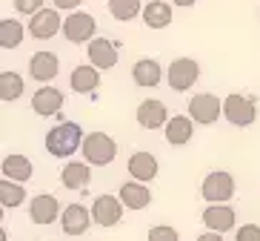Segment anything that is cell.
Listing matches in <instances>:
<instances>
[{
    "instance_id": "5bb4252c",
    "label": "cell",
    "mask_w": 260,
    "mask_h": 241,
    "mask_svg": "<svg viewBox=\"0 0 260 241\" xmlns=\"http://www.w3.org/2000/svg\"><path fill=\"white\" fill-rule=\"evenodd\" d=\"M157 172H160V164H157V158L152 155V152H132L129 158V175L132 181H140V184H149V181L157 178Z\"/></svg>"
},
{
    "instance_id": "e0dca14e",
    "label": "cell",
    "mask_w": 260,
    "mask_h": 241,
    "mask_svg": "<svg viewBox=\"0 0 260 241\" xmlns=\"http://www.w3.org/2000/svg\"><path fill=\"white\" fill-rule=\"evenodd\" d=\"M60 181H63V187L66 190H75V193L86 190L89 184H92V164L69 161L66 167H63V172H60Z\"/></svg>"
},
{
    "instance_id": "836d02e7",
    "label": "cell",
    "mask_w": 260,
    "mask_h": 241,
    "mask_svg": "<svg viewBox=\"0 0 260 241\" xmlns=\"http://www.w3.org/2000/svg\"><path fill=\"white\" fill-rule=\"evenodd\" d=\"M172 3H175V6H194L198 0H172Z\"/></svg>"
},
{
    "instance_id": "6da1fadb",
    "label": "cell",
    "mask_w": 260,
    "mask_h": 241,
    "mask_svg": "<svg viewBox=\"0 0 260 241\" xmlns=\"http://www.w3.org/2000/svg\"><path fill=\"white\" fill-rule=\"evenodd\" d=\"M83 126L75 124V121H63L46 132V149L54 158H69L83 147Z\"/></svg>"
},
{
    "instance_id": "7c38bea8",
    "label": "cell",
    "mask_w": 260,
    "mask_h": 241,
    "mask_svg": "<svg viewBox=\"0 0 260 241\" xmlns=\"http://www.w3.org/2000/svg\"><path fill=\"white\" fill-rule=\"evenodd\" d=\"M203 224L212 233H229L237 224V212L232 210L229 204H209L203 210Z\"/></svg>"
},
{
    "instance_id": "2e32d148",
    "label": "cell",
    "mask_w": 260,
    "mask_h": 241,
    "mask_svg": "<svg viewBox=\"0 0 260 241\" xmlns=\"http://www.w3.org/2000/svg\"><path fill=\"white\" fill-rule=\"evenodd\" d=\"M117 195L126 210H146L152 204V190H149V184H140V181H126L117 190Z\"/></svg>"
},
{
    "instance_id": "9c48e42d",
    "label": "cell",
    "mask_w": 260,
    "mask_h": 241,
    "mask_svg": "<svg viewBox=\"0 0 260 241\" xmlns=\"http://www.w3.org/2000/svg\"><path fill=\"white\" fill-rule=\"evenodd\" d=\"M92 224H94L92 207H83V204H69V207H63L60 227H63L66 235H83Z\"/></svg>"
},
{
    "instance_id": "1f68e13d",
    "label": "cell",
    "mask_w": 260,
    "mask_h": 241,
    "mask_svg": "<svg viewBox=\"0 0 260 241\" xmlns=\"http://www.w3.org/2000/svg\"><path fill=\"white\" fill-rule=\"evenodd\" d=\"M54 9H60V12H69V9H80L83 0H52Z\"/></svg>"
},
{
    "instance_id": "8992f818",
    "label": "cell",
    "mask_w": 260,
    "mask_h": 241,
    "mask_svg": "<svg viewBox=\"0 0 260 241\" xmlns=\"http://www.w3.org/2000/svg\"><path fill=\"white\" fill-rule=\"evenodd\" d=\"M63 35L69 43H92L94 35H98V20H94L89 12H72L66 20H63Z\"/></svg>"
},
{
    "instance_id": "ba28073f",
    "label": "cell",
    "mask_w": 260,
    "mask_h": 241,
    "mask_svg": "<svg viewBox=\"0 0 260 241\" xmlns=\"http://www.w3.org/2000/svg\"><path fill=\"white\" fill-rule=\"evenodd\" d=\"M92 218L100 227H115L123 218V201L120 195H98L92 201Z\"/></svg>"
},
{
    "instance_id": "52a82bcc",
    "label": "cell",
    "mask_w": 260,
    "mask_h": 241,
    "mask_svg": "<svg viewBox=\"0 0 260 241\" xmlns=\"http://www.w3.org/2000/svg\"><path fill=\"white\" fill-rule=\"evenodd\" d=\"M186 106H189V118H191V121H194V124H203V126L217 124V118L223 115V101L217 98V95H212V92L194 95Z\"/></svg>"
},
{
    "instance_id": "4dcf8cb0",
    "label": "cell",
    "mask_w": 260,
    "mask_h": 241,
    "mask_svg": "<svg viewBox=\"0 0 260 241\" xmlns=\"http://www.w3.org/2000/svg\"><path fill=\"white\" fill-rule=\"evenodd\" d=\"M15 9L20 15H38L40 9H43V0H12Z\"/></svg>"
},
{
    "instance_id": "30bf717a",
    "label": "cell",
    "mask_w": 260,
    "mask_h": 241,
    "mask_svg": "<svg viewBox=\"0 0 260 241\" xmlns=\"http://www.w3.org/2000/svg\"><path fill=\"white\" fill-rule=\"evenodd\" d=\"M135 118H138V124L143 126V129H166L169 124V109L163 101H157V98H149V101H143L138 106V112H135Z\"/></svg>"
},
{
    "instance_id": "d6986e66",
    "label": "cell",
    "mask_w": 260,
    "mask_h": 241,
    "mask_svg": "<svg viewBox=\"0 0 260 241\" xmlns=\"http://www.w3.org/2000/svg\"><path fill=\"white\" fill-rule=\"evenodd\" d=\"M57 72H60V61H57V55L54 52H35L29 61V75L35 81H54L57 78Z\"/></svg>"
},
{
    "instance_id": "3957f363",
    "label": "cell",
    "mask_w": 260,
    "mask_h": 241,
    "mask_svg": "<svg viewBox=\"0 0 260 241\" xmlns=\"http://www.w3.org/2000/svg\"><path fill=\"white\" fill-rule=\"evenodd\" d=\"M223 118L229 121L232 126H252L254 121H257V103L249 98V95H226L223 98Z\"/></svg>"
},
{
    "instance_id": "7a4b0ae2",
    "label": "cell",
    "mask_w": 260,
    "mask_h": 241,
    "mask_svg": "<svg viewBox=\"0 0 260 241\" xmlns=\"http://www.w3.org/2000/svg\"><path fill=\"white\" fill-rule=\"evenodd\" d=\"M80 149H83V161L92 167H109L117 158V141L106 132H89Z\"/></svg>"
},
{
    "instance_id": "4316f807",
    "label": "cell",
    "mask_w": 260,
    "mask_h": 241,
    "mask_svg": "<svg viewBox=\"0 0 260 241\" xmlns=\"http://www.w3.org/2000/svg\"><path fill=\"white\" fill-rule=\"evenodd\" d=\"M109 12H112L115 20L129 23L138 15H143V6H140V0H109Z\"/></svg>"
},
{
    "instance_id": "f1b7e54d",
    "label": "cell",
    "mask_w": 260,
    "mask_h": 241,
    "mask_svg": "<svg viewBox=\"0 0 260 241\" xmlns=\"http://www.w3.org/2000/svg\"><path fill=\"white\" fill-rule=\"evenodd\" d=\"M149 241H180V235H177L175 227L169 224H157L149 230Z\"/></svg>"
},
{
    "instance_id": "4fadbf2b",
    "label": "cell",
    "mask_w": 260,
    "mask_h": 241,
    "mask_svg": "<svg viewBox=\"0 0 260 241\" xmlns=\"http://www.w3.org/2000/svg\"><path fill=\"white\" fill-rule=\"evenodd\" d=\"M86 55H89V63L98 69H115L117 66V43L109 38H94Z\"/></svg>"
},
{
    "instance_id": "ac0fdd59",
    "label": "cell",
    "mask_w": 260,
    "mask_h": 241,
    "mask_svg": "<svg viewBox=\"0 0 260 241\" xmlns=\"http://www.w3.org/2000/svg\"><path fill=\"white\" fill-rule=\"evenodd\" d=\"M57 212H60V204H57V198L49 195V193L35 195L31 204H29V218L35 221V224H40V227L52 224L54 218H57Z\"/></svg>"
},
{
    "instance_id": "ffe728a7",
    "label": "cell",
    "mask_w": 260,
    "mask_h": 241,
    "mask_svg": "<svg viewBox=\"0 0 260 241\" xmlns=\"http://www.w3.org/2000/svg\"><path fill=\"white\" fill-rule=\"evenodd\" d=\"M163 132H166V141L172 147H183V144L191 141V135H194V121L189 115H172Z\"/></svg>"
},
{
    "instance_id": "277c9868",
    "label": "cell",
    "mask_w": 260,
    "mask_h": 241,
    "mask_svg": "<svg viewBox=\"0 0 260 241\" xmlns=\"http://www.w3.org/2000/svg\"><path fill=\"white\" fill-rule=\"evenodd\" d=\"M200 195L209 204H229L235 198V178H232V172H226V170L209 172L203 178V184H200Z\"/></svg>"
},
{
    "instance_id": "9a60e30c",
    "label": "cell",
    "mask_w": 260,
    "mask_h": 241,
    "mask_svg": "<svg viewBox=\"0 0 260 241\" xmlns=\"http://www.w3.org/2000/svg\"><path fill=\"white\" fill-rule=\"evenodd\" d=\"M31 109L38 112L40 118H52L63 109V92L54 89V86H40L38 92L31 95Z\"/></svg>"
},
{
    "instance_id": "44dd1931",
    "label": "cell",
    "mask_w": 260,
    "mask_h": 241,
    "mask_svg": "<svg viewBox=\"0 0 260 241\" xmlns=\"http://www.w3.org/2000/svg\"><path fill=\"white\" fill-rule=\"evenodd\" d=\"M132 81L138 86H157L163 81V69L154 58H140L135 66H132Z\"/></svg>"
},
{
    "instance_id": "603a6c76",
    "label": "cell",
    "mask_w": 260,
    "mask_h": 241,
    "mask_svg": "<svg viewBox=\"0 0 260 241\" xmlns=\"http://www.w3.org/2000/svg\"><path fill=\"white\" fill-rule=\"evenodd\" d=\"M31 175H35V167H31V161L26 155H6L3 158V178L23 184Z\"/></svg>"
},
{
    "instance_id": "cb8c5ba5",
    "label": "cell",
    "mask_w": 260,
    "mask_h": 241,
    "mask_svg": "<svg viewBox=\"0 0 260 241\" xmlns=\"http://www.w3.org/2000/svg\"><path fill=\"white\" fill-rule=\"evenodd\" d=\"M143 23L149 29H166L172 23V6L163 3V0H152V3H146L143 6Z\"/></svg>"
},
{
    "instance_id": "484cf974",
    "label": "cell",
    "mask_w": 260,
    "mask_h": 241,
    "mask_svg": "<svg viewBox=\"0 0 260 241\" xmlns=\"http://www.w3.org/2000/svg\"><path fill=\"white\" fill-rule=\"evenodd\" d=\"M23 78L17 72H0V101L3 103H12L23 95Z\"/></svg>"
},
{
    "instance_id": "5b68a950",
    "label": "cell",
    "mask_w": 260,
    "mask_h": 241,
    "mask_svg": "<svg viewBox=\"0 0 260 241\" xmlns=\"http://www.w3.org/2000/svg\"><path fill=\"white\" fill-rule=\"evenodd\" d=\"M166 78H169V86L175 92H189L200 78V66L194 58H175V61L169 63Z\"/></svg>"
},
{
    "instance_id": "83f0119b",
    "label": "cell",
    "mask_w": 260,
    "mask_h": 241,
    "mask_svg": "<svg viewBox=\"0 0 260 241\" xmlns=\"http://www.w3.org/2000/svg\"><path fill=\"white\" fill-rule=\"evenodd\" d=\"M23 201H26L23 184L9 181V178H0V204H3V207H20Z\"/></svg>"
},
{
    "instance_id": "d6a6232c",
    "label": "cell",
    "mask_w": 260,
    "mask_h": 241,
    "mask_svg": "<svg viewBox=\"0 0 260 241\" xmlns=\"http://www.w3.org/2000/svg\"><path fill=\"white\" fill-rule=\"evenodd\" d=\"M194 241H223V233H212V230H206V233L198 235Z\"/></svg>"
},
{
    "instance_id": "d4e9b609",
    "label": "cell",
    "mask_w": 260,
    "mask_h": 241,
    "mask_svg": "<svg viewBox=\"0 0 260 241\" xmlns=\"http://www.w3.org/2000/svg\"><path fill=\"white\" fill-rule=\"evenodd\" d=\"M23 23L20 20H15V17H3L0 20V46L6 49H17L20 43H23Z\"/></svg>"
},
{
    "instance_id": "f546056e",
    "label": "cell",
    "mask_w": 260,
    "mask_h": 241,
    "mask_svg": "<svg viewBox=\"0 0 260 241\" xmlns=\"http://www.w3.org/2000/svg\"><path fill=\"white\" fill-rule=\"evenodd\" d=\"M235 241H260V227L257 224H240L235 230Z\"/></svg>"
},
{
    "instance_id": "8fae6325",
    "label": "cell",
    "mask_w": 260,
    "mask_h": 241,
    "mask_svg": "<svg viewBox=\"0 0 260 241\" xmlns=\"http://www.w3.org/2000/svg\"><path fill=\"white\" fill-rule=\"evenodd\" d=\"M60 29H63V20H60L57 9H40L38 15H31V20H29V35L38 40L54 38Z\"/></svg>"
},
{
    "instance_id": "7402d4cb",
    "label": "cell",
    "mask_w": 260,
    "mask_h": 241,
    "mask_svg": "<svg viewBox=\"0 0 260 241\" xmlns=\"http://www.w3.org/2000/svg\"><path fill=\"white\" fill-rule=\"evenodd\" d=\"M72 89H75L77 95H89V92H94L98 89V84H100V69L98 66H75V72H72Z\"/></svg>"
}]
</instances>
